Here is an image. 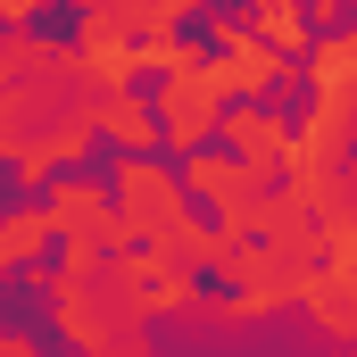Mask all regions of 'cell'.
<instances>
[{
	"instance_id": "cell-5",
	"label": "cell",
	"mask_w": 357,
	"mask_h": 357,
	"mask_svg": "<svg viewBox=\"0 0 357 357\" xmlns=\"http://www.w3.org/2000/svg\"><path fill=\"white\" fill-rule=\"evenodd\" d=\"M50 216H59V233H100V241L116 250V216H125V208H116L100 183H67L59 175L50 183Z\"/></svg>"
},
{
	"instance_id": "cell-7",
	"label": "cell",
	"mask_w": 357,
	"mask_h": 357,
	"mask_svg": "<svg viewBox=\"0 0 357 357\" xmlns=\"http://www.w3.org/2000/svg\"><path fill=\"white\" fill-rule=\"evenodd\" d=\"M191 8H199V0H100L91 17H108V25H125V33H142V42H150V33H183V25H191Z\"/></svg>"
},
{
	"instance_id": "cell-10",
	"label": "cell",
	"mask_w": 357,
	"mask_h": 357,
	"mask_svg": "<svg viewBox=\"0 0 357 357\" xmlns=\"http://www.w3.org/2000/svg\"><path fill=\"white\" fill-rule=\"evenodd\" d=\"M33 8L42 0H0V25H33Z\"/></svg>"
},
{
	"instance_id": "cell-11",
	"label": "cell",
	"mask_w": 357,
	"mask_h": 357,
	"mask_svg": "<svg viewBox=\"0 0 357 357\" xmlns=\"http://www.w3.org/2000/svg\"><path fill=\"white\" fill-rule=\"evenodd\" d=\"M341 8H357V0H316V17H341Z\"/></svg>"
},
{
	"instance_id": "cell-2",
	"label": "cell",
	"mask_w": 357,
	"mask_h": 357,
	"mask_svg": "<svg viewBox=\"0 0 357 357\" xmlns=\"http://www.w3.org/2000/svg\"><path fill=\"white\" fill-rule=\"evenodd\" d=\"M225 67L216 59H183L175 75H167V91H158V116H167V150H199V133L208 125H225Z\"/></svg>"
},
{
	"instance_id": "cell-12",
	"label": "cell",
	"mask_w": 357,
	"mask_h": 357,
	"mask_svg": "<svg viewBox=\"0 0 357 357\" xmlns=\"http://www.w3.org/2000/svg\"><path fill=\"white\" fill-rule=\"evenodd\" d=\"M250 8H266V0H250Z\"/></svg>"
},
{
	"instance_id": "cell-8",
	"label": "cell",
	"mask_w": 357,
	"mask_h": 357,
	"mask_svg": "<svg viewBox=\"0 0 357 357\" xmlns=\"http://www.w3.org/2000/svg\"><path fill=\"white\" fill-rule=\"evenodd\" d=\"M50 233H59V216H50V208H17V216H8V233H0V266H33Z\"/></svg>"
},
{
	"instance_id": "cell-1",
	"label": "cell",
	"mask_w": 357,
	"mask_h": 357,
	"mask_svg": "<svg viewBox=\"0 0 357 357\" xmlns=\"http://www.w3.org/2000/svg\"><path fill=\"white\" fill-rule=\"evenodd\" d=\"M183 191H191V183L167 175L150 150H116V208H125V216H116V250L175 233L183 216H191V208H183Z\"/></svg>"
},
{
	"instance_id": "cell-3",
	"label": "cell",
	"mask_w": 357,
	"mask_h": 357,
	"mask_svg": "<svg viewBox=\"0 0 357 357\" xmlns=\"http://www.w3.org/2000/svg\"><path fill=\"white\" fill-rule=\"evenodd\" d=\"M216 50H225L216 67H225V84H233V91H266V84L291 75V50L266 42L258 25H216Z\"/></svg>"
},
{
	"instance_id": "cell-6",
	"label": "cell",
	"mask_w": 357,
	"mask_h": 357,
	"mask_svg": "<svg viewBox=\"0 0 357 357\" xmlns=\"http://www.w3.org/2000/svg\"><path fill=\"white\" fill-rule=\"evenodd\" d=\"M100 133H108L116 150H158V142H167V116H158L150 100H133L125 84H108L100 91Z\"/></svg>"
},
{
	"instance_id": "cell-9",
	"label": "cell",
	"mask_w": 357,
	"mask_h": 357,
	"mask_svg": "<svg viewBox=\"0 0 357 357\" xmlns=\"http://www.w3.org/2000/svg\"><path fill=\"white\" fill-rule=\"evenodd\" d=\"M258 33L299 59V50H307V8H299V0H266V8H258Z\"/></svg>"
},
{
	"instance_id": "cell-4",
	"label": "cell",
	"mask_w": 357,
	"mask_h": 357,
	"mask_svg": "<svg viewBox=\"0 0 357 357\" xmlns=\"http://www.w3.org/2000/svg\"><path fill=\"white\" fill-rule=\"evenodd\" d=\"M225 142H233L250 167H266V175H282L291 150H299V133H291L282 116H266V108H233V116H225Z\"/></svg>"
}]
</instances>
